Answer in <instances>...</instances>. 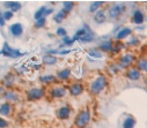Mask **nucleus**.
<instances>
[{
	"label": "nucleus",
	"mask_w": 147,
	"mask_h": 128,
	"mask_svg": "<svg viewBox=\"0 0 147 128\" xmlns=\"http://www.w3.org/2000/svg\"><path fill=\"white\" fill-rule=\"evenodd\" d=\"M108 84H109L108 77L104 74H98L89 83V88H88L89 94L92 96H98L100 94H102L108 88Z\"/></svg>",
	"instance_id": "f257e3e1"
},
{
	"label": "nucleus",
	"mask_w": 147,
	"mask_h": 128,
	"mask_svg": "<svg viewBox=\"0 0 147 128\" xmlns=\"http://www.w3.org/2000/svg\"><path fill=\"white\" fill-rule=\"evenodd\" d=\"M72 39H73V42H74V43L77 40H79V42L84 43V44H87V43H90V42L95 40V34L90 29L89 25L84 24V27L81 29L76 31V34H74V36L72 37Z\"/></svg>",
	"instance_id": "f03ea898"
},
{
	"label": "nucleus",
	"mask_w": 147,
	"mask_h": 128,
	"mask_svg": "<svg viewBox=\"0 0 147 128\" xmlns=\"http://www.w3.org/2000/svg\"><path fill=\"white\" fill-rule=\"evenodd\" d=\"M90 120H92V112L89 107L86 106L82 110H80L76 115L74 121H73V126L76 128H87L90 123Z\"/></svg>",
	"instance_id": "7ed1b4c3"
},
{
	"label": "nucleus",
	"mask_w": 147,
	"mask_h": 128,
	"mask_svg": "<svg viewBox=\"0 0 147 128\" xmlns=\"http://www.w3.org/2000/svg\"><path fill=\"white\" fill-rule=\"evenodd\" d=\"M47 96V89L44 87H32L26 92V98L28 102H37Z\"/></svg>",
	"instance_id": "20e7f679"
},
{
	"label": "nucleus",
	"mask_w": 147,
	"mask_h": 128,
	"mask_svg": "<svg viewBox=\"0 0 147 128\" xmlns=\"http://www.w3.org/2000/svg\"><path fill=\"white\" fill-rule=\"evenodd\" d=\"M0 54L4 57H7V58H12V59H18V58H21L24 56L23 52H21L18 49H13L7 42L4 43L3 49L0 50Z\"/></svg>",
	"instance_id": "39448f33"
},
{
	"label": "nucleus",
	"mask_w": 147,
	"mask_h": 128,
	"mask_svg": "<svg viewBox=\"0 0 147 128\" xmlns=\"http://www.w3.org/2000/svg\"><path fill=\"white\" fill-rule=\"evenodd\" d=\"M136 61H137V57L133 53H125L119 57V59L117 60V64L119 65V67L123 70V69H129V68L133 67Z\"/></svg>",
	"instance_id": "423d86ee"
},
{
	"label": "nucleus",
	"mask_w": 147,
	"mask_h": 128,
	"mask_svg": "<svg viewBox=\"0 0 147 128\" xmlns=\"http://www.w3.org/2000/svg\"><path fill=\"white\" fill-rule=\"evenodd\" d=\"M125 11H126V6H125V5L115 4V5H111V6L108 8V12H107L105 14H107L110 19L116 20V19H118Z\"/></svg>",
	"instance_id": "0eeeda50"
},
{
	"label": "nucleus",
	"mask_w": 147,
	"mask_h": 128,
	"mask_svg": "<svg viewBox=\"0 0 147 128\" xmlns=\"http://www.w3.org/2000/svg\"><path fill=\"white\" fill-rule=\"evenodd\" d=\"M67 94V89L64 85H59V84H56L53 87L50 88L49 90V96L52 98V99H60L63 97H65Z\"/></svg>",
	"instance_id": "6e6552de"
},
{
	"label": "nucleus",
	"mask_w": 147,
	"mask_h": 128,
	"mask_svg": "<svg viewBox=\"0 0 147 128\" xmlns=\"http://www.w3.org/2000/svg\"><path fill=\"white\" fill-rule=\"evenodd\" d=\"M68 90V94L73 97H79L84 94L85 91V85L82 84V82L77 81V82H73L68 85V88H66Z\"/></svg>",
	"instance_id": "1a4fd4ad"
},
{
	"label": "nucleus",
	"mask_w": 147,
	"mask_h": 128,
	"mask_svg": "<svg viewBox=\"0 0 147 128\" xmlns=\"http://www.w3.org/2000/svg\"><path fill=\"white\" fill-rule=\"evenodd\" d=\"M1 96L7 103H11V104H15V103L20 102V95L14 89H6Z\"/></svg>",
	"instance_id": "9d476101"
},
{
	"label": "nucleus",
	"mask_w": 147,
	"mask_h": 128,
	"mask_svg": "<svg viewBox=\"0 0 147 128\" xmlns=\"http://www.w3.org/2000/svg\"><path fill=\"white\" fill-rule=\"evenodd\" d=\"M16 82V75L14 72H8L1 80V84L5 89H12Z\"/></svg>",
	"instance_id": "9b49d317"
},
{
	"label": "nucleus",
	"mask_w": 147,
	"mask_h": 128,
	"mask_svg": "<svg viewBox=\"0 0 147 128\" xmlns=\"http://www.w3.org/2000/svg\"><path fill=\"white\" fill-rule=\"evenodd\" d=\"M72 114V107L69 105H63L56 110V117L59 120H67Z\"/></svg>",
	"instance_id": "f8f14e48"
},
{
	"label": "nucleus",
	"mask_w": 147,
	"mask_h": 128,
	"mask_svg": "<svg viewBox=\"0 0 147 128\" xmlns=\"http://www.w3.org/2000/svg\"><path fill=\"white\" fill-rule=\"evenodd\" d=\"M130 36H132V29L130 27H122L115 35V42H124Z\"/></svg>",
	"instance_id": "ddd939ff"
},
{
	"label": "nucleus",
	"mask_w": 147,
	"mask_h": 128,
	"mask_svg": "<svg viewBox=\"0 0 147 128\" xmlns=\"http://www.w3.org/2000/svg\"><path fill=\"white\" fill-rule=\"evenodd\" d=\"M125 77H126V80H129L130 82H137V81H139V80L142 77V73H140V72L133 66V67L126 69V72H125Z\"/></svg>",
	"instance_id": "4468645a"
},
{
	"label": "nucleus",
	"mask_w": 147,
	"mask_h": 128,
	"mask_svg": "<svg viewBox=\"0 0 147 128\" xmlns=\"http://www.w3.org/2000/svg\"><path fill=\"white\" fill-rule=\"evenodd\" d=\"M113 46H114V40H111V39H105V40H102V42L100 43L96 49L103 54V53H110V52H111Z\"/></svg>",
	"instance_id": "2eb2a0df"
},
{
	"label": "nucleus",
	"mask_w": 147,
	"mask_h": 128,
	"mask_svg": "<svg viewBox=\"0 0 147 128\" xmlns=\"http://www.w3.org/2000/svg\"><path fill=\"white\" fill-rule=\"evenodd\" d=\"M72 76V70H71V68H63V69H60V70H57V73H56V75H55V77H56V80L59 82H66V81H68L69 80V77Z\"/></svg>",
	"instance_id": "dca6fc26"
},
{
	"label": "nucleus",
	"mask_w": 147,
	"mask_h": 128,
	"mask_svg": "<svg viewBox=\"0 0 147 128\" xmlns=\"http://www.w3.org/2000/svg\"><path fill=\"white\" fill-rule=\"evenodd\" d=\"M23 31H24L23 25L20 22H15V23H13V24L9 25V34L13 37H20V36H22Z\"/></svg>",
	"instance_id": "f3484780"
},
{
	"label": "nucleus",
	"mask_w": 147,
	"mask_h": 128,
	"mask_svg": "<svg viewBox=\"0 0 147 128\" xmlns=\"http://www.w3.org/2000/svg\"><path fill=\"white\" fill-rule=\"evenodd\" d=\"M145 13L141 11V9H136L132 14V22L137 25H141L144 22H145Z\"/></svg>",
	"instance_id": "a211bd4d"
},
{
	"label": "nucleus",
	"mask_w": 147,
	"mask_h": 128,
	"mask_svg": "<svg viewBox=\"0 0 147 128\" xmlns=\"http://www.w3.org/2000/svg\"><path fill=\"white\" fill-rule=\"evenodd\" d=\"M4 6L7 8V11H11L13 14L16 12H20L22 8V4L19 1H5Z\"/></svg>",
	"instance_id": "6ab92c4d"
},
{
	"label": "nucleus",
	"mask_w": 147,
	"mask_h": 128,
	"mask_svg": "<svg viewBox=\"0 0 147 128\" xmlns=\"http://www.w3.org/2000/svg\"><path fill=\"white\" fill-rule=\"evenodd\" d=\"M12 112H13V104L5 102L0 105V115L1 117H9Z\"/></svg>",
	"instance_id": "aec40b11"
},
{
	"label": "nucleus",
	"mask_w": 147,
	"mask_h": 128,
	"mask_svg": "<svg viewBox=\"0 0 147 128\" xmlns=\"http://www.w3.org/2000/svg\"><path fill=\"white\" fill-rule=\"evenodd\" d=\"M58 62V58L55 56V54H50V53H47L42 57V64L45 65V66H53Z\"/></svg>",
	"instance_id": "412c9836"
},
{
	"label": "nucleus",
	"mask_w": 147,
	"mask_h": 128,
	"mask_svg": "<svg viewBox=\"0 0 147 128\" xmlns=\"http://www.w3.org/2000/svg\"><path fill=\"white\" fill-rule=\"evenodd\" d=\"M40 83H42L43 85H51V84L58 83V81L56 80L55 75L47 74V75H42V76H40Z\"/></svg>",
	"instance_id": "4be33fe9"
},
{
	"label": "nucleus",
	"mask_w": 147,
	"mask_h": 128,
	"mask_svg": "<svg viewBox=\"0 0 147 128\" xmlns=\"http://www.w3.org/2000/svg\"><path fill=\"white\" fill-rule=\"evenodd\" d=\"M94 21L97 23V24H103L105 21H107V14H105V11L104 9H98L96 13H94Z\"/></svg>",
	"instance_id": "5701e85b"
},
{
	"label": "nucleus",
	"mask_w": 147,
	"mask_h": 128,
	"mask_svg": "<svg viewBox=\"0 0 147 128\" xmlns=\"http://www.w3.org/2000/svg\"><path fill=\"white\" fill-rule=\"evenodd\" d=\"M137 125V119L133 115H127L123 122H122V128H136Z\"/></svg>",
	"instance_id": "b1692460"
},
{
	"label": "nucleus",
	"mask_w": 147,
	"mask_h": 128,
	"mask_svg": "<svg viewBox=\"0 0 147 128\" xmlns=\"http://www.w3.org/2000/svg\"><path fill=\"white\" fill-rule=\"evenodd\" d=\"M107 72L110 74V75H117L118 73L122 72V68L119 67V65L117 64V61H113L108 64L107 66Z\"/></svg>",
	"instance_id": "393cba45"
},
{
	"label": "nucleus",
	"mask_w": 147,
	"mask_h": 128,
	"mask_svg": "<svg viewBox=\"0 0 147 128\" xmlns=\"http://www.w3.org/2000/svg\"><path fill=\"white\" fill-rule=\"evenodd\" d=\"M125 43L124 42H114V46H113V50L110 52L111 56H117L123 50H125Z\"/></svg>",
	"instance_id": "a878e982"
},
{
	"label": "nucleus",
	"mask_w": 147,
	"mask_h": 128,
	"mask_svg": "<svg viewBox=\"0 0 147 128\" xmlns=\"http://www.w3.org/2000/svg\"><path fill=\"white\" fill-rule=\"evenodd\" d=\"M140 73H145L147 72V60L146 58L141 57V58H137V61H136V66H134Z\"/></svg>",
	"instance_id": "bb28decb"
},
{
	"label": "nucleus",
	"mask_w": 147,
	"mask_h": 128,
	"mask_svg": "<svg viewBox=\"0 0 147 128\" xmlns=\"http://www.w3.org/2000/svg\"><path fill=\"white\" fill-rule=\"evenodd\" d=\"M67 16H68V14L61 8V9H59L55 15H53V21L56 22V23H61L64 20H66L67 19Z\"/></svg>",
	"instance_id": "cd10ccee"
},
{
	"label": "nucleus",
	"mask_w": 147,
	"mask_h": 128,
	"mask_svg": "<svg viewBox=\"0 0 147 128\" xmlns=\"http://www.w3.org/2000/svg\"><path fill=\"white\" fill-rule=\"evenodd\" d=\"M140 44V39L137 37V36H130L129 37V40L125 43V46H129V48H136L137 45Z\"/></svg>",
	"instance_id": "c85d7f7f"
},
{
	"label": "nucleus",
	"mask_w": 147,
	"mask_h": 128,
	"mask_svg": "<svg viewBox=\"0 0 147 128\" xmlns=\"http://www.w3.org/2000/svg\"><path fill=\"white\" fill-rule=\"evenodd\" d=\"M104 3L103 1H94V3H92L90 4V6L88 7V12L89 13H96L98 9H101V7H102V5H103Z\"/></svg>",
	"instance_id": "c756f323"
},
{
	"label": "nucleus",
	"mask_w": 147,
	"mask_h": 128,
	"mask_svg": "<svg viewBox=\"0 0 147 128\" xmlns=\"http://www.w3.org/2000/svg\"><path fill=\"white\" fill-rule=\"evenodd\" d=\"M45 9H47V6H41L37 11L34 13V19H35V21H36V20H40V19H42V17H45V16H44Z\"/></svg>",
	"instance_id": "7c9ffc66"
},
{
	"label": "nucleus",
	"mask_w": 147,
	"mask_h": 128,
	"mask_svg": "<svg viewBox=\"0 0 147 128\" xmlns=\"http://www.w3.org/2000/svg\"><path fill=\"white\" fill-rule=\"evenodd\" d=\"M76 7V3L74 1H64L63 3V9L67 13V14H69L72 11H73V8Z\"/></svg>",
	"instance_id": "2f4dec72"
},
{
	"label": "nucleus",
	"mask_w": 147,
	"mask_h": 128,
	"mask_svg": "<svg viewBox=\"0 0 147 128\" xmlns=\"http://www.w3.org/2000/svg\"><path fill=\"white\" fill-rule=\"evenodd\" d=\"M88 56H89L90 58H94V59H102V58H103V54H102L96 48L90 49V50L88 51Z\"/></svg>",
	"instance_id": "473e14b6"
},
{
	"label": "nucleus",
	"mask_w": 147,
	"mask_h": 128,
	"mask_svg": "<svg viewBox=\"0 0 147 128\" xmlns=\"http://www.w3.org/2000/svg\"><path fill=\"white\" fill-rule=\"evenodd\" d=\"M47 24V17H42L40 20H36L35 21V28L36 29H41V28H44Z\"/></svg>",
	"instance_id": "72a5a7b5"
},
{
	"label": "nucleus",
	"mask_w": 147,
	"mask_h": 128,
	"mask_svg": "<svg viewBox=\"0 0 147 128\" xmlns=\"http://www.w3.org/2000/svg\"><path fill=\"white\" fill-rule=\"evenodd\" d=\"M73 39H72V37H69L68 35L67 36H65V37H63V45H65V46H71V45H73Z\"/></svg>",
	"instance_id": "f704fd0d"
},
{
	"label": "nucleus",
	"mask_w": 147,
	"mask_h": 128,
	"mask_svg": "<svg viewBox=\"0 0 147 128\" xmlns=\"http://www.w3.org/2000/svg\"><path fill=\"white\" fill-rule=\"evenodd\" d=\"M56 35L63 38V37L67 36L68 34H67V30H66L65 28H63V27H59V28H57V30H56Z\"/></svg>",
	"instance_id": "c9c22d12"
},
{
	"label": "nucleus",
	"mask_w": 147,
	"mask_h": 128,
	"mask_svg": "<svg viewBox=\"0 0 147 128\" xmlns=\"http://www.w3.org/2000/svg\"><path fill=\"white\" fill-rule=\"evenodd\" d=\"M13 16H14V14H13L11 11H5V12H3V17H4L5 22H7V21L12 20V19H13Z\"/></svg>",
	"instance_id": "e433bc0d"
},
{
	"label": "nucleus",
	"mask_w": 147,
	"mask_h": 128,
	"mask_svg": "<svg viewBox=\"0 0 147 128\" xmlns=\"http://www.w3.org/2000/svg\"><path fill=\"white\" fill-rule=\"evenodd\" d=\"M9 126L8 121L6 119H4L3 117H0V128H7Z\"/></svg>",
	"instance_id": "4c0bfd02"
},
{
	"label": "nucleus",
	"mask_w": 147,
	"mask_h": 128,
	"mask_svg": "<svg viewBox=\"0 0 147 128\" xmlns=\"http://www.w3.org/2000/svg\"><path fill=\"white\" fill-rule=\"evenodd\" d=\"M5 24H6V22L3 17V12L0 11V27H5Z\"/></svg>",
	"instance_id": "58836bf2"
},
{
	"label": "nucleus",
	"mask_w": 147,
	"mask_h": 128,
	"mask_svg": "<svg viewBox=\"0 0 147 128\" xmlns=\"http://www.w3.org/2000/svg\"><path fill=\"white\" fill-rule=\"evenodd\" d=\"M53 13V8H48L47 7V9H45V14H44V16L47 17L48 15H50V14H52Z\"/></svg>",
	"instance_id": "ea45409f"
},
{
	"label": "nucleus",
	"mask_w": 147,
	"mask_h": 128,
	"mask_svg": "<svg viewBox=\"0 0 147 128\" xmlns=\"http://www.w3.org/2000/svg\"><path fill=\"white\" fill-rule=\"evenodd\" d=\"M5 90H6V89H5L4 87H3V85H1V84H0V95H3Z\"/></svg>",
	"instance_id": "a19ab883"
},
{
	"label": "nucleus",
	"mask_w": 147,
	"mask_h": 128,
	"mask_svg": "<svg viewBox=\"0 0 147 128\" xmlns=\"http://www.w3.org/2000/svg\"><path fill=\"white\" fill-rule=\"evenodd\" d=\"M48 128H53V127H48Z\"/></svg>",
	"instance_id": "79ce46f5"
},
{
	"label": "nucleus",
	"mask_w": 147,
	"mask_h": 128,
	"mask_svg": "<svg viewBox=\"0 0 147 128\" xmlns=\"http://www.w3.org/2000/svg\"><path fill=\"white\" fill-rule=\"evenodd\" d=\"M87 128H92V127H87Z\"/></svg>",
	"instance_id": "37998d69"
}]
</instances>
